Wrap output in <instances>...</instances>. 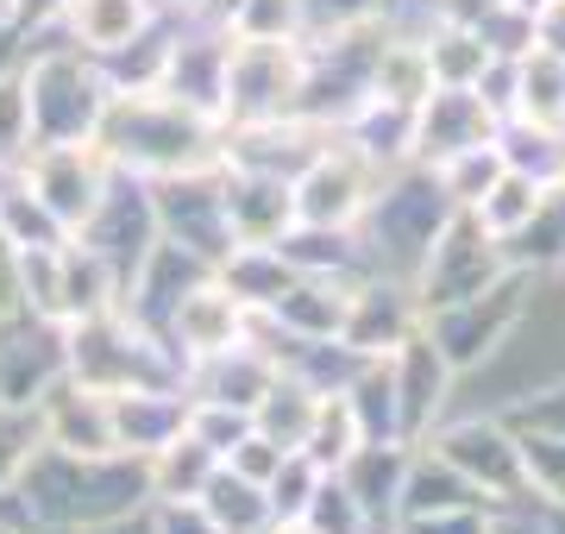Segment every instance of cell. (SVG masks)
<instances>
[{"label":"cell","instance_id":"6da1fadb","mask_svg":"<svg viewBox=\"0 0 565 534\" xmlns=\"http://www.w3.org/2000/svg\"><path fill=\"white\" fill-rule=\"evenodd\" d=\"M32 515L39 534H76V528H102L120 515H139L151 503V466L139 452H102L82 459L63 447H39V459L25 466L20 491H13Z\"/></svg>","mask_w":565,"mask_h":534},{"label":"cell","instance_id":"7a4b0ae2","mask_svg":"<svg viewBox=\"0 0 565 534\" xmlns=\"http://www.w3.org/2000/svg\"><path fill=\"white\" fill-rule=\"evenodd\" d=\"M95 145L114 158V170L158 183V177H177V170L221 164L226 126L195 114V107H182L177 95H163V88H114Z\"/></svg>","mask_w":565,"mask_h":534},{"label":"cell","instance_id":"3957f363","mask_svg":"<svg viewBox=\"0 0 565 534\" xmlns=\"http://www.w3.org/2000/svg\"><path fill=\"white\" fill-rule=\"evenodd\" d=\"M452 214H459V207H452V195L440 189V177L427 164L390 170L384 183H377V195H371V207H364V221H359L364 265L415 284L427 246L440 239V226L452 221Z\"/></svg>","mask_w":565,"mask_h":534},{"label":"cell","instance_id":"277c9868","mask_svg":"<svg viewBox=\"0 0 565 534\" xmlns=\"http://www.w3.org/2000/svg\"><path fill=\"white\" fill-rule=\"evenodd\" d=\"M63 371L82 377V384H95V391H107V396L145 391V384H189L182 352L126 309L70 321V328H63Z\"/></svg>","mask_w":565,"mask_h":534},{"label":"cell","instance_id":"5b68a950","mask_svg":"<svg viewBox=\"0 0 565 534\" xmlns=\"http://www.w3.org/2000/svg\"><path fill=\"white\" fill-rule=\"evenodd\" d=\"M51 32V25H44ZM25 70V102H32V151L39 145H95L114 102L102 57H88L57 32V44H39Z\"/></svg>","mask_w":565,"mask_h":534},{"label":"cell","instance_id":"8992f818","mask_svg":"<svg viewBox=\"0 0 565 534\" xmlns=\"http://www.w3.org/2000/svg\"><path fill=\"white\" fill-rule=\"evenodd\" d=\"M427 447L440 452L446 466H459L478 491H484L490 510H515V503H534L527 491V459H522V428L509 415H452L427 434Z\"/></svg>","mask_w":565,"mask_h":534},{"label":"cell","instance_id":"52a82bcc","mask_svg":"<svg viewBox=\"0 0 565 534\" xmlns=\"http://www.w3.org/2000/svg\"><path fill=\"white\" fill-rule=\"evenodd\" d=\"M527 289H534V277L527 270H509L503 284H490L484 296H471V302H452V309H434V314H422V328H427V340L446 352V365L459 371H484L497 352L522 333V321H527Z\"/></svg>","mask_w":565,"mask_h":534},{"label":"cell","instance_id":"ba28073f","mask_svg":"<svg viewBox=\"0 0 565 534\" xmlns=\"http://www.w3.org/2000/svg\"><path fill=\"white\" fill-rule=\"evenodd\" d=\"M509 270L515 265H509L503 239H497L471 207H459V214L440 226V239L427 246L422 270H415V302H422V314L452 309V302H471V296H484L490 284H503Z\"/></svg>","mask_w":565,"mask_h":534},{"label":"cell","instance_id":"9c48e42d","mask_svg":"<svg viewBox=\"0 0 565 534\" xmlns=\"http://www.w3.org/2000/svg\"><path fill=\"white\" fill-rule=\"evenodd\" d=\"M302 76H308L302 39H233L221 126H258V120L296 114L302 107Z\"/></svg>","mask_w":565,"mask_h":534},{"label":"cell","instance_id":"30bf717a","mask_svg":"<svg viewBox=\"0 0 565 534\" xmlns=\"http://www.w3.org/2000/svg\"><path fill=\"white\" fill-rule=\"evenodd\" d=\"M151 202H158L163 239L202 252L207 265H221L226 252L239 246V239H233V221H226V158L221 164H202V170L158 177V183H151Z\"/></svg>","mask_w":565,"mask_h":534},{"label":"cell","instance_id":"8fae6325","mask_svg":"<svg viewBox=\"0 0 565 534\" xmlns=\"http://www.w3.org/2000/svg\"><path fill=\"white\" fill-rule=\"evenodd\" d=\"M70 239H82L88 252H102L107 270L120 277V302H126V284L139 277V265L151 258V246L163 239L151 183H145V177H126V170H114V183H107L102 207H95V214H88V226H82V233H70Z\"/></svg>","mask_w":565,"mask_h":534},{"label":"cell","instance_id":"7c38bea8","mask_svg":"<svg viewBox=\"0 0 565 534\" xmlns=\"http://www.w3.org/2000/svg\"><path fill=\"white\" fill-rule=\"evenodd\" d=\"M25 177L39 189V202L51 207V221L63 233H82L88 214L102 207L107 183H114V158L102 145H39L25 158Z\"/></svg>","mask_w":565,"mask_h":534},{"label":"cell","instance_id":"4fadbf2b","mask_svg":"<svg viewBox=\"0 0 565 534\" xmlns=\"http://www.w3.org/2000/svg\"><path fill=\"white\" fill-rule=\"evenodd\" d=\"M226 57H233V32L189 13V20L170 25V51H163L158 88L163 95H177L182 107L207 114V120H221V107H226Z\"/></svg>","mask_w":565,"mask_h":534},{"label":"cell","instance_id":"5bb4252c","mask_svg":"<svg viewBox=\"0 0 565 534\" xmlns=\"http://www.w3.org/2000/svg\"><path fill=\"white\" fill-rule=\"evenodd\" d=\"M377 183H384V177L333 132L321 158L296 177V221L302 226H359L371 195H377Z\"/></svg>","mask_w":565,"mask_h":534},{"label":"cell","instance_id":"9a60e30c","mask_svg":"<svg viewBox=\"0 0 565 534\" xmlns=\"http://www.w3.org/2000/svg\"><path fill=\"white\" fill-rule=\"evenodd\" d=\"M422 328V302H415V284L403 277H384V270H364L352 284V302H345V328L340 340L364 359H390L408 333Z\"/></svg>","mask_w":565,"mask_h":534},{"label":"cell","instance_id":"2e32d148","mask_svg":"<svg viewBox=\"0 0 565 534\" xmlns=\"http://www.w3.org/2000/svg\"><path fill=\"white\" fill-rule=\"evenodd\" d=\"M39 415H44V447L82 452V459H102V452H120V434H114V396L82 384L70 371H57L39 391Z\"/></svg>","mask_w":565,"mask_h":534},{"label":"cell","instance_id":"e0dca14e","mask_svg":"<svg viewBox=\"0 0 565 534\" xmlns=\"http://www.w3.org/2000/svg\"><path fill=\"white\" fill-rule=\"evenodd\" d=\"M390 377H396V403H403V440L422 447L427 434L446 421V403H452L459 371L446 365V352L427 340V328H415L403 346L390 352Z\"/></svg>","mask_w":565,"mask_h":534},{"label":"cell","instance_id":"ac0fdd59","mask_svg":"<svg viewBox=\"0 0 565 534\" xmlns=\"http://www.w3.org/2000/svg\"><path fill=\"white\" fill-rule=\"evenodd\" d=\"M497 114L478 88H452V83H434L422 107H415V164H446L459 151H478V145L497 139Z\"/></svg>","mask_w":565,"mask_h":534},{"label":"cell","instance_id":"d6986e66","mask_svg":"<svg viewBox=\"0 0 565 534\" xmlns=\"http://www.w3.org/2000/svg\"><path fill=\"white\" fill-rule=\"evenodd\" d=\"M333 126L302 120V114H282V120H258V126H226V164L239 170H270V177H302L315 158L327 151Z\"/></svg>","mask_w":565,"mask_h":534},{"label":"cell","instance_id":"ffe728a7","mask_svg":"<svg viewBox=\"0 0 565 534\" xmlns=\"http://www.w3.org/2000/svg\"><path fill=\"white\" fill-rule=\"evenodd\" d=\"M245 328H252V309H245L221 277H207V284H195L177 302V314H170V346L182 352V365H202L214 352L239 346Z\"/></svg>","mask_w":565,"mask_h":534},{"label":"cell","instance_id":"44dd1931","mask_svg":"<svg viewBox=\"0 0 565 534\" xmlns=\"http://www.w3.org/2000/svg\"><path fill=\"white\" fill-rule=\"evenodd\" d=\"M207 277H214V265H207L202 252L177 246V239H158V246H151V258L139 265V277L126 284V302H120V309L139 314L151 333H163V340H170V314H177V302H182L195 284H207Z\"/></svg>","mask_w":565,"mask_h":534},{"label":"cell","instance_id":"7402d4cb","mask_svg":"<svg viewBox=\"0 0 565 534\" xmlns=\"http://www.w3.org/2000/svg\"><path fill=\"white\" fill-rule=\"evenodd\" d=\"M158 20H163V0H63L51 32H63L76 51L107 63L114 51H126V44L139 39V32H151Z\"/></svg>","mask_w":565,"mask_h":534},{"label":"cell","instance_id":"603a6c76","mask_svg":"<svg viewBox=\"0 0 565 534\" xmlns=\"http://www.w3.org/2000/svg\"><path fill=\"white\" fill-rule=\"evenodd\" d=\"M226 221L239 246H277L296 226V183L270 170H239L226 164Z\"/></svg>","mask_w":565,"mask_h":534},{"label":"cell","instance_id":"cb8c5ba5","mask_svg":"<svg viewBox=\"0 0 565 534\" xmlns=\"http://www.w3.org/2000/svg\"><path fill=\"white\" fill-rule=\"evenodd\" d=\"M189 384H145V391H114V434L120 452H163L177 434H189Z\"/></svg>","mask_w":565,"mask_h":534},{"label":"cell","instance_id":"d4e9b609","mask_svg":"<svg viewBox=\"0 0 565 534\" xmlns=\"http://www.w3.org/2000/svg\"><path fill=\"white\" fill-rule=\"evenodd\" d=\"M277 359L258 346V340H239V346L214 352L202 365H189V396H202V403H233V409H258V396L270 391V377H277Z\"/></svg>","mask_w":565,"mask_h":534},{"label":"cell","instance_id":"484cf974","mask_svg":"<svg viewBox=\"0 0 565 534\" xmlns=\"http://www.w3.org/2000/svg\"><path fill=\"white\" fill-rule=\"evenodd\" d=\"M471 503H484V491L459 472V466H446L440 452L415 447L408 452V472H403V496H396V522H422V515H446V510H471Z\"/></svg>","mask_w":565,"mask_h":534},{"label":"cell","instance_id":"4316f807","mask_svg":"<svg viewBox=\"0 0 565 534\" xmlns=\"http://www.w3.org/2000/svg\"><path fill=\"white\" fill-rule=\"evenodd\" d=\"M340 139L352 145L377 177H390V170L415 164V107H396V102H384V95H371V102L340 126Z\"/></svg>","mask_w":565,"mask_h":534},{"label":"cell","instance_id":"83f0119b","mask_svg":"<svg viewBox=\"0 0 565 534\" xmlns=\"http://www.w3.org/2000/svg\"><path fill=\"white\" fill-rule=\"evenodd\" d=\"M352 284H359V277H296V284L270 302V321H277L282 333H296V340H340Z\"/></svg>","mask_w":565,"mask_h":534},{"label":"cell","instance_id":"f1b7e54d","mask_svg":"<svg viewBox=\"0 0 565 534\" xmlns=\"http://www.w3.org/2000/svg\"><path fill=\"white\" fill-rule=\"evenodd\" d=\"M503 252H509V265L527 270V277H553V270H565V177L541 189L534 214L503 239Z\"/></svg>","mask_w":565,"mask_h":534},{"label":"cell","instance_id":"f546056e","mask_svg":"<svg viewBox=\"0 0 565 534\" xmlns=\"http://www.w3.org/2000/svg\"><path fill=\"white\" fill-rule=\"evenodd\" d=\"M277 252L302 277H364V246H359V226H289L277 239Z\"/></svg>","mask_w":565,"mask_h":534},{"label":"cell","instance_id":"4dcf8cb0","mask_svg":"<svg viewBox=\"0 0 565 534\" xmlns=\"http://www.w3.org/2000/svg\"><path fill=\"white\" fill-rule=\"evenodd\" d=\"M408 452H415V447H403V440H390V447H371V440H364V447L340 466V478L359 491V503L371 510L377 528H396V496H403Z\"/></svg>","mask_w":565,"mask_h":534},{"label":"cell","instance_id":"1f68e13d","mask_svg":"<svg viewBox=\"0 0 565 534\" xmlns=\"http://www.w3.org/2000/svg\"><path fill=\"white\" fill-rule=\"evenodd\" d=\"M315 415H321V391H308L296 371H277L270 391L258 396V409H252V428L264 440H277L282 452H302L308 434H315Z\"/></svg>","mask_w":565,"mask_h":534},{"label":"cell","instance_id":"d6a6232c","mask_svg":"<svg viewBox=\"0 0 565 534\" xmlns=\"http://www.w3.org/2000/svg\"><path fill=\"white\" fill-rule=\"evenodd\" d=\"M0 239H7L13 252H44V246H63V239H70V233L51 221V207L39 202L25 164L0 170Z\"/></svg>","mask_w":565,"mask_h":534},{"label":"cell","instance_id":"836d02e7","mask_svg":"<svg viewBox=\"0 0 565 534\" xmlns=\"http://www.w3.org/2000/svg\"><path fill=\"white\" fill-rule=\"evenodd\" d=\"M345 409L359 421V434L371 447H390V440H403V403H396V377H390V359H364L359 377L345 384ZM408 447V440H403Z\"/></svg>","mask_w":565,"mask_h":534},{"label":"cell","instance_id":"e575fe53","mask_svg":"<svg viewBox=\"0 0 565 534\" xmlns=\"http://www.w3.org/2000/svg\"><path fill=\"white\" fill-rule=\"evenodd\" d=\"M202 503H207V515H214V528H221V534H277L282 528L270 491L252 484V478H239L233 466H221V472L207 478Z\"/></svg>","mask_w":565,"mask_h":534},{"label":"cell","instance_id":"d590c367","mask_svg":"<svg viewBox=\"0 0 565 534\" xmlns=\"http://www.w3.org/2000/svg\"><path fill=\"white\" fill-rule=\"evenodd\" d=\"M214 277H221V284L239 296L245 309H270V302H277L282 289L302 277V270L289 265L277 246H233L221 265H214Z\"/></svg>","mask_w":565,"mask_h":534},{"label":"cell","instance_id":"8d00e7d4","mask_svg":"<svg viewBox=\"0 0 565 534\" xmlns=\"http://www.w3.org/2000/svg\"><path fill=\"white\" fill-rule=\"evenodd\" d=\"M515 114L534 126H553L565 132V57L534 44L522 63H515Z\"/></svg>","mask_w":565,"mask_h":534},{"label":"cell","instance_id":"74e56055","mask_svg":"<svg viewBox=\"0 0 565 534\" xmlns=\"http://www.w3.org/2000/svg\"><path fill=\"white\" fill-rule=\"evenodd\" d=\"M497 151H503L509 170H522L534 183H559L565 177V132L534 126V120H522V114H509V120L497 126Z\"/></svg>","mask_w":565,"mask_h":534},{"label":"cell","instance_id":"f35d334b","mask_svg":"<svg viewBox=\"0 0 565 534\" xmlns=\"http://www.w3.org/2000/svg\"><path fill=\"white\" fill-rule=\"evenodd\" d=\"M145 466H151V496H202L207 478L221 472L226 459L207 447V440H195V434H177V440L163 452H151Z\"/></svg>","mask_w":565,"mask_h":534},{"label":"cell","instance_id":"ab89813d","mask_svg":"<svg viewBox=\"0 0 565 534\" xmlns=\"http://www.w3.org/2000/svg\"><path fill=\"white\" fill-rule=\"evenodd\" d=\"M371 95H384V102H396V107H422L427 95H434V57H427V44L390 32L384 57H377V83H371Z\"/></svg>","mask_w":565,"mask_h":534},{"label":"cell","instance_id":"60d3db41","mask_svg":"<svg viewBox=\"0 0 565 534\" xmlns=\"http://www.w3.org/2000/svg\"><path fill=\"white\" fill-rule=\"evenodd\" d=\"M39 447H44L39 403H7V396H0V496L20 491V478H25V466L39 459Z\"/></svg>","mask_w":565,"mask_h":534},{"label":"cell","instance_id":"b9f144b4","mask_svg":"<svg viewBox=\"0 0 565 534\" xmlns=\"http://www.w3.org/2000/svg\"><path fill=\"white\" fill-rule=\"evenodd\" d=\"M302 528L308 534H384L340 472H321V484H315V496H308V510H302Z\"/></svg>","mask_w":565,"mask_h":534},{"label":"cell","instance_id":"7bdbcfd3","mask_svg":"<svg viewBox=\"0 0 565 534\" xmlns=\"http://www.w3.org/2000/svg\"><path fill=\"white\" fill-rule=\"evenodd\" d=\"M422 44H427V57H434V83H452V88H471L478 76H484V63H490L484 39H478L471 25H459V20L434 25Z\"/></svg>","mask_w":565,"mask_h":534},{"label":"cell","instance_id":"ee69618b","mask_svg":"<svg viewBox=\"0 0 565 534\" xmlns=\"http://www.w3.org/2000/svg\"><path fill=\"white\" fill-rule=\"evenodd\" d=\"M503 151H497V139L478 145V151H459V158H446V164H434V177H440V189L452 195V207H478L497 189V177H503Z\"/></svg>","mask_w":565,"mask_h":534},{"label":"cell","instance_id":"f6af8a7d","mask_svg":"<svg viewBox=\"0 0 565 534\" xmlns=\"http://www.w3.org/2000/svg\"><path fill=\"white\" fill-rule=\"evenodd\" d=\"M522 459H527V491H534V503L565 510V434L559 428H522Z\"/></svg>","mask_w":565,"mask_h":534},{"label":"cell","instance_id":"bcb514c9","mask_svg":"<svg viewBox=\"0 0 565 534\" xmlns=\"http://www.w3.org/2000/svg\"><path fill=\"white\" fill-rule=\"evenodd\" d=\"M359 447H364V434H359V421H352V409H345V396H321V415H315V434H308L302 452L321 472H340Z\"/></svg>","mask_w":565,"mask_h":534},{"label":"cell","instance_id":"7dc6e473","mask_svg":"<svg viewBox=\"0 0 565 534\" xmlns=\"http://www.w3.org/2000/svg\"><path fill=\"white\" fill-rule=\"evenodd\" d=\"M541 189H546V183H534V177H522V170H503V177H497V189H490L484 202L471 207V214H478V221L497 233V239H509V233H515V226L534 214Z\"/></svg>","mask_w":565,"mask_h":534},{"label":"cell","instance_id":"c3c4849f","mask_svg":"<svg viewBox=\"0 0 565 534\" xmlns=\"http://www.w3.org/2000/svg\"><path fill=\"white\" fill-rule=\"evenodd\" d=\"M32 158V102H25V70H0V170Z\"/></svg>","mask_w":565,"mask_h":534},{"label":"cell","instance_id":"681fc988","mask_svg":"<svg viewBox=\"0 0 565 534\" xmlns=\"http://www.w3.org/2000/svg\"><path fill=\"white\" fill-rule=\"evenodd\" d=\"M233 39H308V7L302 0H245Z\"/></svg>","mask_w":565,"mask_h":534},{"label":"cell","instance_id":"f907efd6","mask_svg":"<svg viewBox=\"0 0 565 534\" xmlns=\"http://www.w3.org/2000/svg\"><path fill=\"white\" fill-rule=\"evenodd\" d=\"M315 484H321V466H315L308 452H289V459L277 466V478L264 484V491H270V503H277V522H302Z\"/></svg>","mask_w":565,"mask_h":534},{"label":"cell","instance_id":"816d5d0a","mask_svg":"<svg viewBox=\"0 0 565 534\" xmlns=\"http://www.w3.org/2000/svg\"><path fill=\"white\" fill-rule=\"evenodd\" d=\"M189 434H195V440H207V447L226 459V452L252 434V409H233V403H202V396H195V403H189Z\"/></svg>","mask_w":565,"mask_h":534},{"label":"cell","instance_id":"f5cc1de1","mask_svg":"<svg viewBox=\"0 0 565 534\" xmlns=\"http://www.w3.org/2000/svg\"><path fill=\"white\" fill-rule=\"evenodd\" d=\"M151 534H221L202 496H151Z\"/></svg>","mask_w":565,"mask_h":534},{"label":"cell","instance_id":"db71d44e","mask_svg":"<svg viewBox=\"0 0 565 534\" xmlns=\"http://www.w3.org/2000/svg\"><path fill=\"white\" fill-rule=\"evenodd\" d=\"M282 459H289V452H282L277 440H264L258 428H252V434H245V440H239V447L226 452V466H233V472H239V478H252V484H270V478H277V466H282Z\"/></svg>","mask_w":565,"mask_h":534},{"label":"cell","instance_id":"11a10c76","mask_svg":"<svg viewBox=\"0 0 565 534\" xmlns=\"http://www.w3.org/2000/svg\"><path fill=\"white\" fill-rule=\"evenodd\" d=\"M408 534H497V510L471 503V510H446V515H422V522H396Z\"/></svg>","mask_w":565,"mask_h":534},{"label":"cell","instance_id":"9f6ffc18","mask_svg":"<svg viewBox=\"0 0 565 534\" xmlns=\"http://www.w3.org/2000/svg\"><path fill=\"white\" fill-rule=\"evenodd\" d=\"M509 421L515 428H559L565 434V377L534 396H522V403H509Z\"/></svg>","mask_w":565,"mask_h":534},{"label":"cell","instance_id":"6f0895ef","mask_svg":"<svg viewBox=\"0 0 565 534\" xmlns=\"http://www.w3.org/2000/svg\"><path fill=\"white\" fill-rule=\"evenodd\" d=\"M497 534H541V503H515V510H497Z\"/></svg>","mask_w":565,"mask_h":534},{"label":"cell","instance_id":"680465c9","mask_svg":"<svg viewBox=\"0 0 565 534\" xmlns=\"http://www.w3.org/2000/svg\"><path fill=\"white\" fill-rule=\"evenodd\" d=\"M534 25H541V44H546V51H559V57H565V0H546Z\"/></svg>","mask_w":565,"mask_h":534},{"label":"cell","instance_id":"91938a15","mask_svg":"<svg viewBox=\"0 0 565 534\" xmlns=\"http://www.w3.org/2000/svg\"><path fill=\"white\" fill-rule=\"evenodd\" d=\"M541 534H565V510H553V503H541Z\"/></svg>","mask_w":565,"mask_h":534},{"label":"cell","instance_id":"94428289","mask_svg":"<svg viewBox=\"0 0 565 534\" xmlns=\"http://www.w3.org/2000/svg\"><path fill=\"white\" fill-rule=\"evenodd\" d=\"M277 534H308V528H302V522H282V528H277Z\"/></svg>","mask_w":565,"mask_h":534},{"label":"cell","instance_id":"6125c7cd","mask_svg":"<svg viewBox=\"0 0 565 534\" xmlns=\"http://www.w3.org/2000/svg\"><path fill=\"white\" fill-rule=\"evenodd\" d=\"M522 7H527V13H541V7H546V0H522Z\"/></svg>","mask_w":565,"mask_h":534},{"label":"cell","instance_id":"be15d7a7","mask_svg":"<svg viewBox=\"0 0 565 534\" xmlns=\"http://www.w3.org/2000/svg\"><path fill=\"white\" fill-rule=\"evenodd\" d=\"M384 534H408V528H384Z\"/></svg>","mask_w":565,"mask_h":534},{"label":"cell","instance_id":"e7e4bbea","mask_svg":"<svg viewBox=\"0 0 565 534\" xmlns=\"http://www.w3.org/2000/svg\"><path fill=\"white\" fill-rule=\"evenodd\" d=\"M0 7H13V0H0Z\"/></svg>","mask_w":565,"mask_h":534},{"label":"cell","instance_id":"03108f58","mask_svg":"<svg viewBox=\"0 0 565 534\" xmlns=\"http://www.w3.org/2000/svg\"><path fill=\"white\" fill-rule=\"evenodd\" d=\"M0 534H13V528H0Z\"/></svg>","mask_w":565,"mask_h":534}]
</instances>
